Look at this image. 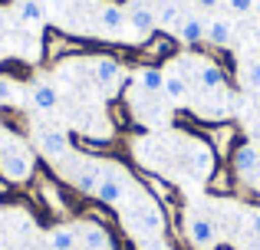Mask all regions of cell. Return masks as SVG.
<instances>
[{
    "label": "cell",
    "instance_id": "12",
    "mask_svg": "<svg viewBox=\"0 0 260 250\" xmlns=\"http://www.w3.org/2000/svg\"><path fill=\"white\" fill-rule=\"evenodd\" d=\"M188 240L194 250H214L217 247V231L208 218H191L188 221Z\"/></svg>",
    "mask_w": 260,
    "mask_h": 250
},
{
    "label": "cell",
    "instance_id": "24",
    "mask_svg": "<svg viewBox=\"0 0 260 250\" xmlns=\"http://www.w3.org/2000/svg\"><path fill=\"white\" fill-rule=\"evenodd\" d=\"M30 99H33V105H37L40 112H50V109H56L59 92L53 89L50 83H37V86H33V92H30Z\"/></svg>",
    "mask_w": 260,
    "mask_h": 250
},
{
    "label": "cell",
    "instance_id": "14",
    "mask_svg": "<svg viewBox=\"0 0 260 250\" xmlns=\"http://www.w3.org/2000/svg\"><path fill=\"white\" fill-rule=\"evenodd\" d=\"M198 86H201L204 92H221L224 86H228V73H224V66H217L214 59H204V63L198 66Z\"/></svg>",
    "mask_w": 260,
    "mask_h": 250
},
{
    "label": "cell",
    "instance_id": "6",
    "mask_svg": "<svg viewBox=\"0 0 260 250\" xmlns=\"http://www.w3.org/2000/svg\"><path fill=\"white\" fill-rule=\"evenodd\" d=\"M217 165H221L217 152H214V148H211L204 138H198L194 145H191V152H188V168H191V174H194V178H201V181H208L211 174H214Z\"/></svg>",
    "mask_w": 260,
    "mask_h": 250
},
{
    "label": "cell",
    "instance_id": "32",
    "mask_svg": "<svg viewBox=\"0 0 260 250\" xmlns=\"http://www.w3.org/2000/svg\"><path fill=\"white\" fill-rule=\"evenodd\" d=\"M13 99V86H10V79H0V102H10Z\"/></svg>",
    "mask_w": 260,
    "mask_h": 250
},
{
    "label": "cell",
    "instance_id": "3",
    "mask_svg": "<svg viewBox=\"0 0 260 250\" xmlns=\"http://www.w3.org/2000/svg\"><path fill=\"white\" fill-rule=\"evenodd\" d=\"M178 53H181V40L172 37L168 30H155L152 37L139 46V59L145 66H158V63H165V59L178 56Z\"/></svg>",
    "mask_w": 260,
    "mask_h": 250
},
{
    "label": "cell",
    "instance_id": "37",
    "mask_svg": "<svg viewBox=\"0 0 260 250\" xmlns=\"http://www.w3.org/2000/svg\"><path fill=\"white\" fill-rule=\"evenodd\" d=\"M214 250H234V247H231V244H217Z\"/></svg>",
    "mask_w": 260,
    "mask_h": 250
},
{
    "label": "cell",
    "instance_id": "36",
    "mask_svg": "<svg viewBox=\"0 0 260 250\" xmlns=\"http://www.w3.org/2000/svg\"><path fill=\"white\" fill-rule=\"evenodd\" d=\"M115 250H139V247H132V244H119Z\"/></svg>",
    "mask_w": 260,
    "mask_h": 250
},
{
    "label": "cell",
    "instance_id": "15",
    "mask_svg": "<svg viewBox=\"0 0 260 250\" xmlns=\"http://www.w3.org/2000/svg\"><path fill=\"white\" fill-rule=\"evenodd\" d=\"M155 23H158V13H155L152 7L135 4L132 10H128V26H132L135 33H142V37H152V33H155Z\"/></svg>",
    "mask_w": 260,
    "mask_h": 250
},
{
    "label": "cell",
    "instance_id": "5",
    "mask_svg": "<svg viewBox=\"0 0 260 250\" xmlns=\"http://www.w3.org/2000/svg\"><path fill=\"white\" fill-rule=\"evenodd\" d=\"M231 171L237 174V181H254L260 171V148L247 145V141H237V148L231 152Z\"/></svg>",
    "mask_w": 260,
    "mask_h": 250
},
{
    "label": "cell",
    "instance_id": "17",
    "mask_svg": "<svg viewBox=\"0 0 260 250\" xmlns=\"http://www.w3.org/2000/svg\"><path fill=\"white\" fill-rule=\"evenodd\" d=\"M99 23L106 26L109 33H122L128 23V13L122 10V4H102L99 7Z\"/></svg>",
    "mask_w": 260,
    "mask_h": 250
},
{
    "label": "cell",
    "instance_id": "19",
    "mask_svg": "<svg viewBox=\"0 0 260 250\" xmlns=\"http://www.w3.org/2000/svg\"><path fill=\"white\" fill-rule=\"evenodd\" d=\"M135 79H139V89L145 92V96H158V92L165 89V73H161L158 66H142Z\"/></svg>",
    "mask_w": 260,
    "mask_h": 250
},
{
    "label": "cell",
    "instance_id": "16",
    "mask_svg": "<svg viewBox=\"0 0 260 250\" xmlns=\"http://www.w3.org/2000/svg\"><path fill=\"white\" fill-rule=\"evenodd\" d=\"M178 40H181L184 46H198L201 40H208V23L198 17H184L181 26H178Z\"/></svg>",
    "mask_w": 260,
    "mask_h": 250
},
{
    "label": "cell",
    "instance_id": "8",
    "mask_svg": "<svg viewBox=\"0 0 260 250\" xmlns=\"http://www.w3.org/2000/svg\"><path fill=\"white\" fill-rule=\"evenodd\" d=\"M86 50H89V43L70 40V37H63V33H56V30H46V43H43L46 63H56V59H63V56H79V53H86Z\"/></svg>",
    "mask_w": 260,
    "mask_h": 250
},
{
    "label": "cell",
    "instance_id": "9",
    "mask_svg": "<svg viewBox=\"0 0 260 250\" xmlns=\"http://www.w3.org/2000/svg\"><path fill=\"white\" fill-rule=\"evenodd\" d=\"M99 204H109L115 207L122 198H125V178H122V171H115V168H102V178H99V188H95L92 194Z\"/></svg>",
    "mask_w": 260,
    "mask_h": 250
},
{
    "label": "cell",
    "instance_id": "11",
    "mask_svg": "<svg viewBox=\"0 0 260 250\" xmlns=\"http://www.w3.org/2000/svg\"><path fill=\"white\" fill-rule=\"evenodd\" d=\"M37 194H40V201H43V207L53 211L56 218H59V214H70V201L63 198V188H59L53 178H40Z\"/></svg>",
    "mask_w": 260,
    "mask_h": 250
},
{
    "label": "cell",
    "instance_id": "28",
    "mask_svg": "<svg viewBox=\"0 0 260 250\" xmlns=\"http://www.w3.org/2000/svg\"><path fill=\"white\" fill-rule=\"evenodd\" d=\"M20 17H23V23H40L43 20V7L37 0H23L20 4Z\"/></svg>",
    "mask_w": 260,
    "mask_h": 250
},
{
    "label": "cell",
    "instance_id": "34",
    "mask_svg": "<svg viewBox=\"0 0 260 250\" xmlns=\"http://www.w3.org/2000/svg\"><path fill=\"white\" fill-rule=\"evenodd\" d=\"M217 4H221V0H198V7H204V10H214Z\"/></svg>",
    "mask_w": 260,
    "mask_h": 250
},
{
    "label": "cell",
    "instance_id": "1",
    "mask_svg": "<svg viewBox=\"0 0 260 250\" xmlns=\"http://www.w3.org/2000/svg\"><path fill=\"white\" fill-rule=\"evenodd\" d=\"M33 174H37L33 155L26 152L20 141L7 138L4 145H0V178L10 181V185H23V181H30Z\"/></svg>",
    "mask_w": 260,
    "mask_h": 250
},
{
    "label": "cell",
    "instance_id": "35",
    "mask_svg": "<svg viewBox=\"0 0 260 250\" xmlns=\"http://www.w3.org/2000/svg\"><path fill=\"white\" fill-rule=\"evenodd\" d=\"M250 188H254V191L260 194V171H257V178H254V181H250Z\"/></svg>",
    "mask_w": 260,
    "mask_h": 250
},
{
    "label": "cell",
    "instance_id": "27",
    "mask_svg": "<svg viewBox=\"0 0 260 250\" xmlns=\"http://www.w3.org/2000/svg\"><path fill=\"white\" fill-rule=\"evenodd\" d=\"M86 221H92V224H102V227H115V214L109 211V204H86Z\"/></svg>",
    "mask_w": 260,
    "mask_h": 250
},
{
    "label": "cell",
    "instance_id": "7",
    "mask_svg": "<svg viewBox=\"0 0 260 250\" xmlns=\"http://www.w3.org/2000/svg\"><path fill=\"white\" fill-rule=\"evenodd\" d=\"M204 141L217 152V158H231V152L237 148V128L231 122H214V125H204Z\"/></svg>",
    "mask_w": 260,
    "mask_h": 250
},
{
    "label": "cell",
    "instance_id": "23",
    "mask_svg": "<svg viewBox=\"0 0 260 250\" xmlns=\"http://www.w3.org/2000/svg\"><path fill=\"white\" fill-rule=\"evenodd\" d=\"M70 141L79 148V152H86V155H112V141L109 138H89V135H70Z\"/></svg>",
    "mask_w": 260,
    "mask_h": 250
},
{
    "label": "cell",
    "instance_id": "20",
    "mask_svg": "<svg viewBox=\"0 0 260 250\" xmlns=\"http://www.w3.org/2000/svg\"><path fill=\"white\" fill-rule=\"evenodd\" d=\"M119 73H122V66H119V59H115V56H99L92 63V76H95V83H99V86H112L115 79H119Z\"/></svg>",
    "mask_w": 260,
    "mask_h": 250
},
{
    "label": "cell",
    "instance_id": "22",
    "mask_svg": "<svg viewBox=\"0 0 260 250\" xmlns=\"http://www.w3.org/2000/svg\"><path fill=\"white\" fill-rule=\"evenodd\" d=\"M99 178H102V168L99 165H86L76 171V178H73V188H76L79 194H95V188H99Z\"/></svg>",
    "mask_w": 260,
    "mask_h": 250
},
{
    "label": "cell",
    "instance_id": "38",
    "mask_svg": "<svg viewBox=\"0 0 260 250\" xmlns=\"http://www.w3.org/2000/svg\"><path fill=\"white\" fill-rule=\"evenodd\" d=\"M254 13H257V20H260V0H254Z\"/></svg>",
    "mask_w": 260,
    "mask_h": 250
},
{
    "label": "cell",
    "instance_id": "31",
    "mask_svg": "<svg viewBox=\"0 0 260 250\" xmlns=\"http://www.w3.org/2000/svg\"><path fill=\"white\" fill-rule=\"evenodd\" d=\"M231 13H254V0H224Z\"/></svg>",
    "mask_w": 260,
    "mask_h": 250
},
{
    "label": "cell",
    "instance_id": "2",
    "mask_svg": "<svg viewBox=\"0 0 260 250\" xmlns=\"http://www.w3.org/2000/svg\"><path fill=\"white\" fill-rule=\"evenodd\" d=\"M128 224H132L135 231L142 234V237H158V234L168 227V211L152 198V194H148V198H142L139 204L132 207V214H128Z\"/></svg>",
    "mask_w": 260,
    "mask_h": 250
},
{
    "label": "cell",
    "instance_id": "18",
    "mask_svg": "<svg viewBox=\"0 0 260 250\" xmlns=\"http://www.w3.org/2000/svg\"><path fill=\"white\" fill-rule=\"evenodd\" d=\"M40 148H43L46 158H63L66 148H70V138L56 128H46V132H40Z\"/></svg>",
    "mask_w": 260,
    "mask_h": 250
},
{
    "label": "cell",
    "instance_id": "4",
    "mask_svg": "<svg viewBox=\"0 0 260 250\" xmlns=\"http://www.w3.org/2000/svg\"><path fill=\"white\" fill-rule=\"evenodd\" d=\"M135 178H139L142 185H145V191L152 194V198L158 201V204L165 207L168 214L175 211V204H181V198H178V188L172 185V181H165L161 174H155V171H145V168H139V171H135Z\"/></svg>",
    "mask_w": 260,
    "mask_h": 250
},
{
    "label": "cell",
    "instance_id": "21",
    "mask_svg": "<svg viewBox=\"0 0 260 250\" xmlns=\"http://www.w3.org/2000/svg\"><path fill=\"white\" fill-rule=\"evenodd\" d=\"M208 43L217 46V50H228V46L234 43V26H231L228 20H211L208 23Z\"/></svg>",
    "mask_w": 260,
    "mask_h": 250
},
{
    "label": "cell",
    "instance_id": "25",
    "mask_svg": "<svg viewBox=\"0 0 260 250\" xmlns=\"http://www.w3.org/2000/svg\"><path fill=\"white\" fill-rule=\"evenodd\" d=\"M79 234L73 227H53L50 231V250H76Z\"/></svg>",
    "mask_w": 260,
    "mask_h": 250
},
{
    "label": "cell",
    "instance_id": "26",
    "mask_svg": "<svg viewBox=\"0 0 260 250\" xmlns=\"http://www.w3.org/2000/svg\"><path fill=\"white\" fill-rule=\"evenodd\" d=\"M165 92L172 102H184V96H188V79L181 76V73H175V76H165Z\"/></svg>",
    "mask_w": 260,
    "mask_h": 250
},
{
    "label": "cell",
    "instance_id": "29",
    "mask_svg": "<svg viewBox=\"0 0 260 250\" xmlns=\"http://www.w3.org/2000/svg\"><path fill=\"white\" fill-rule=\"evenodd\" d=\"M158 23L161 26H181V13H178V7L172 4V0L158 10Z\"/></svg>",
    "mask_w": 260,
    "mask_h": 250
},
{
    "label": "cell",
    "instance_id": "30",
    "mask_svg": "<svg viewBox=\"0 0 260 250\" xmlns=\"http://www.w3.org/2000/svg\"><path fill=\"white\" fill-rule=\"evenodd\" d=\"M244 83H247V89H260V59L244 66Z\"/></svg>",
    "mask_w": 260,
    "mask_h": 250
},
{
    "label": "cell",
    "instance_id": "33",
    "mask_svg": "<svg viewBox=\"0 0 260 250\" xmlns=\"http://www.w3.org/2000/svg\"><path fill=\"white\" fill-rule=\"evenodd\" d=\"M250 234H254V237H260V207H254V211H250Z\"/></svg>",
    "mask_w": 260,
    "mask_h": 250
},
{
    "label": "cell",
    "instance_id": "10",
    "mask_svg": "<svg viewBox=\"0 0 260 250\" xmlns=\"http://www.w3.org/2000/svg\"><path fill=\"white\" fill-rule=\"evenodd\" d=\"M79 244H83V250H115V247H119L115 237H112V227L92 224V221L79 231Z\"/></svg>",
    "mask_w": 260,
    "mask_h": 250
},
{
    "label": "cell",
    "instance_id": "13",
    "mask_svg": "<svg viewBox=\"0 0 260 250\" xmlns=\"http://www.w3.org/2000/svg\"><path fill=\"white\" fill-rule=\"evenodd\" d=\"M204 188H208V194H214V198H231L234 188H237V174L231 171V165H217L214 174L204 181Z\"/></svg>",
    "mask_w": 260,
    "mask_h": 250
}]
</instances>
